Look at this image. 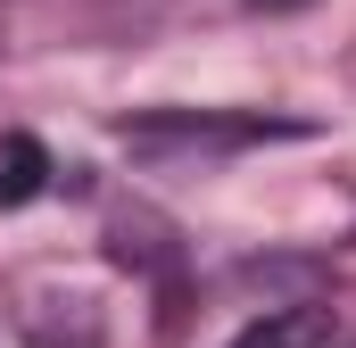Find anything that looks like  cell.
Returning a JSON list of instances; mask_svg holds the SVG:
<instances>
[{
    "instance_id": "1",
    "label": "cell",
    "mask_w": 356,
    "mask_h": 348,
    "mask_svg": "<svg viewBox=\"0 0 356 348\" xmlns=\"http://www.w3.org/2000/svg\"><path fill=\"white\" fill-rule=\"evenodd\" d=\"M340 340V324H332V307H315V299H298V307H266L249 332L232 348H332Z\"/></svg>"
},
{
    "instance_id": "2",
    "label": "cell",
    "mask_w": 356,
    "mask_h": 348,
    "mask_svg": "<svg viewBox=\"0 0 356 348\" xmlns=\"http://www.w3.org/2000/svg\"><path fill=\"white\" fill-rule=\"evenodd\" d=\"M42 182H50V158H42V141H0V207H25V199H42Z\"/></svg>"
},
{
    "instance_id": "3",
    "label": "cell",
    "mask_w": 356,
    "mask_h": 348,
    "mask_svg": "<svg viewBox=\"0 0 356 348\" xmlns=\"http://www.w3.org/2000/svg\"><path fill=\"white\" fill-rule=\"evenodd\" d=\"M257 8H298V0H257Z\"/></svg>"
}]
</instances>
